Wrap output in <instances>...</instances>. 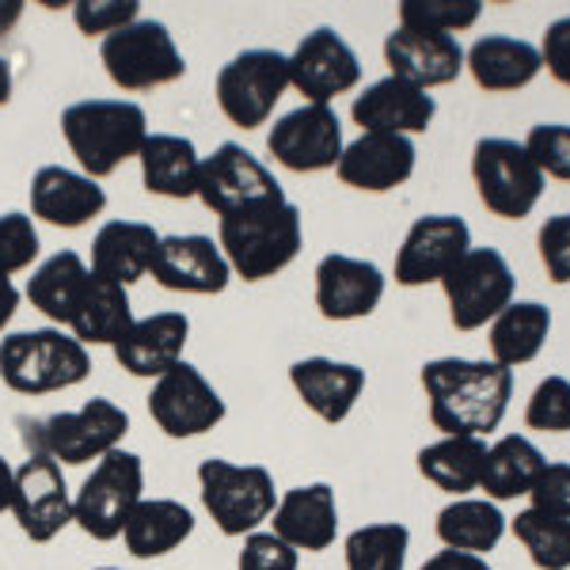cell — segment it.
<instances>
[{"label":"cell","mask_w":570,"mask_h":570,"mask_svg":"<svg viewBox=\"0 0 570 570\" xmlns=\"http://www.w3.org/2000/svg\"><path fill=\"white\" fill-rule=\"evenodd\" d=\"M419 570H494V567L487 563L483 556H468V551L445 548V551H438V556H430Z\"/></svg>","instance_id":"obj_48"},{"label":"cell","mask_w":570,"mask_h":570,"mask_svg":"<svg viewBox=\"0 0 570 570\" xmlns=\"http://www.w3.org/2000/svg\"><path fill=\"white\" fill-rule=\"evenodd\" d=\"M282 183L274 179V171L266 168L259 156H252L244 145L220 141L214 153L202 156L198 164V190L195 198L209 214L228 217L236 209H247L255 202L282 198Z\"/></svg>","instance_id":"obj_12"},{"label":"cell","mask_w":570,"mask_h":570,"mask_svg":"<svg viewBox=\"0 0 570 570\" xmlns=\"http://www.w3.org/2000/svg\"><path fill=\"white\" fill-rule=\"evenodd\" d=\"M472 179L483 206L502 220H521L544 195V171L532 164L525 145L510 137H480L472 149Z\"/></svg>","instance_id":"obj_10"},{"label":"cell","mask_w":570,"mask_h":570,"mask_svg":"<svg viewBox=\"0 0 570 570\" xmlns=\"http://www.w3.org/2000/svg\"><path fill=\"white\" fill-rule=\"evenodd\" d=\"M532 510L570 521V464H544L540 480L529 491Z\"/></svg>","instance_id":"obj_46"},{"label":"cell","mask_w":570,"mask_h":570,"mask_svg":"<svg viewBox=\"0 0 570 570\" xmlns=\"http://www.w3.org/2000/svg\"><path fill=\"white\" fill-rule=\"evenodd\" d=\"M20 426L31 453L50 456L61 468H80L122 449L126 434H130V415L107 395H91L85 407L46 419H23Z\"/></svg>","instance_id":"obj_5"},{"label":"cell","mask_w":570,"mask_h":570,"mask_svg":"<svg viewBox=\"0 0 570 570\" xmlns=\"http://www.w3.org/2000/svg\"><path fill=\"white\" fill-rule=\"evenodd\" d=\"M187 338H190L187 312H153L145 320H134V327L110 351H115V362L130 376L160 381L164 373L176 370L183 362Z\"/></svg>","instance_id":"obj_24"},{"label":"cell","mask_w":570,"mask_h":570,"mask_svg":"<svg viewBox=\"0 0 570 570\" xmlns=\"http://www.w3.org/2000/svg\"><path fill=\"white\" fill-rule=\"evenodd\" d=\"M441 289H445L453 327L475 331L513 305L518 278H513L510 263H505V255L499 247H472V252L441 278Z\"/></svg>","instance_id":"obj_11"},{"label":"cell","mask_w":570,"mask_h":570,"mask_svg":"<svg viewBox=\"0 0 570 570\" xmlns=\"http://www.w3.org/2000/svg\"><path fill=\"white\" fill-rule=\"evenodd\" d=\"M149 415L156 426H160V434L187 441V438H202L214 426H220L228 407L198 365L179 362L176 370H168L160 381H153Z\"/></svg>","instance_id":"obj_14"},{"label":"cell","mask_w":570,"mask_h":570,"mask_svg":"<svg viewBox=\"0 0 570 570\" xmlns=\"http://www.w3.org/2000/svg\"><path fill=\"white\" fill-rule=\"evenodd\" d=\"M91 266L80 259L77 252H53L50 259H42L27 278V301L31 308H39L53 327H69L77 301L88 285Z\"/></svg>","instance_id":"obj_32"},{"label":"cell","mask_w":570,"mask_h":570,"mask_svg":"<svg viewBox=\"0 0 570 570\" xmlns=\"http://www.w3.org/2000/svg\"><path fill=\"white\" fill-rule=\"evenodd\" d=\"M483 4L480 0H403L400 23L403 27H430V31H468L480 20Z\"/></svg>","instance_id":"obj_39"},{"label":"cell","mask_w":570,"mask_h":570,"mask_svg":"<svg viewBox=\"0 0 570 570\" xmlns=\"http://www.w3.org/2000/svg\"><path fill=\"white\" fill-rule=\"evenodd\" d=\"M91 376V354L66 327H31L0 338V381L20 395L77 389Z\"/></svg>","instance_id":"obj_4"},{"label":"cell","mask_w":570,"mask_h":570,"mask_svg":"<svg viewBox=\"0 0 570 570\" xmlns=\"http://www.w3.org/2000/svg\"><path fill=\"white\" fill-rule=\"evenodd\" d=\"M16 312H20V289H16V282L8 274H0V331H8Z\"/></svg>","instance_id":"obj_49"},{"label":"cell","mask_w":570,"mask_h":570,"mask_svg":"<svg viewBox=\"0 0 570 570\" xmlns=\"http://www.w3.org/2000/svg\"><path fill=\"white\" fill-rule=\"evenodd\" d=\"M39 228H35L31 214H0V274H23L31 271V263L39 259Z\"/></svg>","instance_id":"obj_41"},{"label":"cell","mask_w":570,"mask_h":570,"mask_svg":"<svg viewBox=\"0 0 570 570\" xmlns=\"http://www.w3.org/2000/svg\"><path fill=\"white\" fill-rule=\"evenodd\" d=\"M137 20H141V0H72V23L88 39L91 35L107 39Z\"/></svg>","instance_id":"obj_42"},{"label":"cell","mask_w":570,"mask_h":570,"mask_svg":"<svg viewBox=\"0 0 570 570\" xmlns=\"http://www.w3.org/2000/svg\"><path fill=\"white\" fill-rule=\"evenodd\" d=\"M411 529L400 521H373L346 537V570H407Z\"/></svg>","instance_id":"obj_37"},{"label":"cell","mask_w":570,"mask_h":570,"mask_svg":"<svg viewBox=\"0 0 570 570\" xmlns=\"http://www.w3.org/2000/svg\"><path fill=\"white\" fill-rule=\"evenodd\" d=\"M537 247H540V263H544L548 278L556 285H567L570 282V214L548 217L544 225H540Z\"/></svg>","instance_id":"obj_45"},{"label":"cell","mask_w":570,"mask_h":570,"mask_svg":"<svg viewBox=\"0 0 570 570\" xmlns=\"http://www.w3.org/2000/svg\"><path fill=\"white\" fill-rule=\"evenodd\" d=\"M415 141L400 134H362L338 156L335 171L346 187L365 190V195H384V190L403 187L415 176Z\"/></svg>","instance_id":"obj_21"},{"label":"cell","mask_w":570,"mask_h":570,"mask_svg":"<svg viewBox=\"0 0 570 570\" xmlns=\"http://www.w3.org/2000/svg\"><path fill=\"white\" fill-rule=\"evenodd\" d=\"M472 252V228L456 214H426L407 228L395 252V282L403 289L441 282L464 255Z\"/></svg>","instance_id":"obj_16"},{"label":"cell","mask_w":570,"mask_h":570,"mask_svg":"<svg viewBox=\"0 0 570 570\" xmlns=\"http://www.w3.org/2000/svg\"><path fill=\"white\" fill-rule=\"evenodd\" d=\"M160 233L145 220H107L91 240V274L130 289L153 271Z\"/></svg>","instance_id":"obj_27"},{"label":"cell","mask_w":570,"mask_h":570,"mask_svg":"<svg viewBox=\"0 0 570 570\" xmlns=\"http://www.w3.org/2000/svg\"><path fill=\"white\" fill-rule=\"evenodd\" d=\"M544 453L521 434H505L494 445H487L483 461V480L480 491H487L491 502H510L532 491V483L544 472Z\"/></svg>","instance_id":"obj_34"},{"label":"cell","mask_w":570,"mask_h":570,"mask_svg":"<svg viewBox=\"0 0 570 570\" xmlns=\"http://www.w3.org/2000/svg\"><path fill=\"white\" fill-rule=\"evenodd\" d=\"M384 61H389L392 77L407 80L422 91L453 85L464 72V46L456 35L430 31V27H395L384 39Z\"/></svg>","instance_id":"obj_19"},{"label":"cell","mask_w":570,"mask_h":570,"mask_svg":"<svg viewBox=\"0 0 570 570\" xmlns=\"http://www.w3.org/2000/svg\"><path fill=\"white\" fill-rule=\"evenodd\" d=\"M153 278L168 293H195V297H217L233 282V266L220 255L214 236H160L153 259Z\"/></svg>","instance_id":"obj_18"},{"label":"cell","mask_w":570,"mask_h":570,"mask_svg":"<svg viewBox=\"0 0 570 570\" xmlns=\"http://www.w3.org/2000/svg\"><path fill=\"white\" fill-rule=\"evenodd\" d=\"M548 331H551V312L540 301H518V305H510L491 324L494 362L505 365V370L532 362V357L544 351Z\"/></svg>","instance_id":"obj_36"},{"label":"cell","mask_w":570,"mask_h":570,"mask_svg":"<svg viewBox=\"0 0 570 570\" xmlns=\"http://www.w3.org/2000/svg\"><path fill=\"white\" fill-rule=\"evenodd\" d=\"M525 153L532 156L544 176L570 183V126L563 122H540L525 137Z\"/></svg>","instance_id":"obj_43"},{"label":"cell","mask_w":570,"mask_h":570,"mask_svg":"<svg viewBox=\"0 0 570 570\" xmlns=\"http://www.w3.org/2000/svg\"><path fill=\"white\" fill-rule=\"evenodd\" d=\"M266 149L282 168L308 176V171H327L338 164L346 141L343 122H338L335 107L327 104H301L289 115H282L266 134Z\"/></svg>","instance_id":"obj_15"},{"label":"cell","mask_w":570,"mask_h":570,"mask_svg":"<svg viewBox=\"0 0 570 570\" xmlns=\"http://www.w3.org/2000/svg\"><path fill=\"white\" fill-rule=\"evenodd\" d=\"M8 513L31 544L58 540L72 525V491L66 468L42 453H27V461L16 468V491Z\"/></svg>","instance_id":"obj_13"},{"label":"cell","mask_w":570,"mask_h":570,"mask_svg":"<svg viewBox=\"0 0 570 570\" xmlns=\"http://www.w3.org/2000/svg\"><path fill=\"white\" fill-rule=\"evenodd\" d=\"M464 69L483 91H518L532 85L544 69L540 50L513 35H483L464 53Z\"/></svg>","instance_id":"obj_28"},{"label":"cell","mask_w":570,"mask_h":570,"mask_svg":"<svg viewBox=\"0 0 570 570\" xmlns=\"http://www.w3.org/2000/svg\"><path fill=\"white\" fill-rule=\"evenodd\" d=\"M513 537L529 551L532 567L540 570H570V521L551 518L540 510H521L513 518Z\"/></svg>","instance_id":"obj_38"},{"label":"cell","mask_w":570,"mask_h":570,"mask_svg":"<svg viewBox=\"0 0 570 570\" xmlns=\"http://www.w3.org/2000/svg\"><path fill=\"white\" fill-rule=\"evenodd\" d=\"M430 422L445 438H483L499 430L513 400V370L472 357H434L422 365Z\"/></svg>","instance_id":"obj_1"},{"label":"cell","mask_w":570,"mask_h":570,"mask_svg":"<svg viewBox=\"0 0 570 570\" xmlns=\"http://www.w3.org/2000/svg\"><path fill=\"white\" fill-rule=\"evenodd\" d=\"M198 494L220 537L233 540L259 532L278 505V487L263 464H236L225 456H209L198 464Z\"/></svg>","instance_id":"obj_6"},{"label":"cell","mask_w":570,"mask_h":570,"mask_svg":"<svg viewBox=\"0 0 570 570\" xmlns=\"http://www.w3.org/2000/svg\"><path fill=\"white\" fill-rule=\"evenodd\" d=\"M23 20V0H0V39Z\"/></svg>","instance_id":"obj_51"},{"label":"cell","mask_w":570,"mask_h":570,"mask_svg":"<svg viewBox=\"0 0 570 570\" xmlns=\"http://www.w3.org/2000/svg\"><path fill=\"white\" fill-rule=\"evenodd\" d=\"M525 426L540 434H570V381L567 376H544L529 395Z\"/></svg>","instance_id":"obj_40"},{"label":"cell","mask_w":570,"mask_h":570,"mask_svg":"<svg viewBox=\"0 0 570 570\" xmlns=\"http://www.w3.org/2000/svg\"><path fill=\"white\" fill-rule=\"evenodd\" d=\"M271 532L282 537L293 551L320 556L338 537V502L331 483H308L278 494V505L271 513Z\"/></svg>","instance_id":"obj_22"},{"label":"cell","mask_w":570,"mask_h":570,"mask_svg":"<svg viewBox=\"0 0 570 570\" xmlns=\"http://www.w3.org/2000/svg\"><path fill=\"white\" fill-rule=\"evenodd\" d=\"M301 567V556L285 544L282 537L274 532H252L244 537V548H240V559H236V570H297Z\"/></svg>","instance_id":"obj_44"},{"label":"cell","mask_w":570,"mask_h":570,"mask_svg":"<svg viewBox=\"0 0 570 570\" xmlns=\"http://www.w3.org/2000/svg\"><path fill=\"white\" fill-rule=\"evenodd\" d=\"M195 537V510L179 499H141L122 529L134 559H164Z\"/></svg>","instance_id":"obj_29"},{"label":"cell","mask_w":570,"mask_h":570,"mask_svg":"<svg viewBox=\"0 0 570 570\" xmlns=\"http://www.w3.org/2000/svg\"><path fill=\"white\" fill-rule=\"evenodd\" d=\"M540 61L563 88H570V16L548 23L544 42H540Z\"/></svg>","instance_id":"obj_47"},{"label":"cell","mask_w":570,"mask_h":570,"mask_svg":"<svg viewBox=\"0 0 570 570\" xmlns=\"http://www.w3.org/2000/svg\"><path fill=\"white\" fill-rule=\"evenodd\" d=\"M137 164H141V183L149 195L171 198V202L195 198L202 156L190 137L149 134L141 145V153H137Z\"/></svg>","instance_id":"obj_30"},{"label":"cell","mask_w":570,"mask_h":570,"mask_svg":"<svg viewBox=\"0 0 570 570\" xmlns=\"http://www.w3.org/2000/svg\"><path fill=\"white\" fill-rule=\"evenodd\" d=\"M134 320L130 289L99 278V274H88V285L69 320V335L85 346H115L134 327Z\"/></svg>","instance_id":"obj_31"},{"label":"cell","mask_w":570,"mask_h":570,"mask_svg":"<svg viewBox=\"0 0 570 570\" xmlns=\"http://www.w3.org/2000/svg\"><path fill=\"white\" fill-rule=\"evenodd\" d=\"M357 80H362V61L335 27L308 31L289 53V88H297L305 104L331 107V99L354 91Z\"/></svg>","instance_id":"obj_17"},{"label":"cell","mask_w":570,"mask_h":570,"mask_svg":"<svg viewBox=\"0 0 570 570\" xmlns=\"http://www.w3.org/2000/svg\"><path fill=\"white\" fill-rule=\"evenodd\" d=\"M384 297V274L370 259L354 255H324L316 263V308L331 324L373 316Z\"/></svg>","instance_id":"obj_20"},{"label":"cell","mask_w":570,"mask_h":570,"mask_svg":"<svg viewBox=\"0 0 570 570\" xmlns=\"http://www.w3.org/2000/svg\"><path fill=\"white\" fill-rule=\"evenodd\" d=\"M217 247L244 282H266L282 274L305 247L301 209L289 198H266L220 217Z\"/></svg>","instance_id":"obj_2"},{"label":"cell","mask_w":570,"mask_h":570,"mask_svg":"<svg viewBox=\"0 0 570 570\" xmlns=\"http://www.w3.org/2000/svg\"><path fill=\"white\" fill-rule=\"evenodd\" d=\"M107 209V190L85 171L42 164L31 179V217L53 228H85Z\"/></svg>","instance_id":"obj_25"},{"label":"cell","mask_w":570,"mask_h":570,"mask_svg":"<svg viewBox=\"0 0 570 570\" xmlns=\"http://www.w3.org/2000/svg\"><path fill=\"white\" fill-rule=\"evenodd\" d=\"M12 491H16V468L0 456V513L12 510Z\"/></svg>","instance_id":"obj_50"},{"label":"cell","mask_w":570,"mask_h":570,"mask_svg":"<svg viewBox=\"0 0 570 570\" xmlns=\"http://www.w3.org/2000/svg\"><path fill=\"white\" fill-rule=\"evenodd\" d=\"M434 115L438 99L430 91L407 85V80L392 77V72L365 88L351 107V118L362 126V134H426Z\"/></svg>","instance_id":"obj_23"},{"label":"cell","mask_w":570,"mask_h":570,"mask_svg":"<svg viewBox=\"0 0 570 570\" xmlns=\"http://www.w3.org/2000/svg\"><path fill=\"white\" fill-rule=\"evenodd\" d=\"M483 461V438H441L434 445L419 449V475L453 499H468V491H480Z\"/></svg>","instance_id":"obj_33"},{"label":"cell","mask_w":570,"mask_h":570,"mask_svg":"<svg viewBox=\"0 0 570 570\" xmlns=\"http://www.w3.org/2000/svg\"><path fill=\"white\" fill-rule=\"evenodd\" d=\"M438 540L453 551H468V556H483L499 548L505 518L499 502L491 499H453L438 513Z\"/></svg>","instance_id":"obj_35"},{"label":"cell","mask_w":570,"mask_h":570,"mask_svg":"<svg viewBox=\"0 0 570 570\" xmlns=\"http://www.w3.org/2000/svg\"><path fill=\"white\" fill-rule=\"evenodd\" d=\"M289 384L312 415L338 426L351 419L354 403L362 400L365 370L354 362H335V357H301L289 365Z\"/></svg>","instance_id":"obj_26"},{"label":"cell","mask_w":570,"mask_h":570,"mask_svg":"<svg viewBox=\"0 0 570 570\" xmlns=\"http://www.w3.org/2000/svg\"><path fill=\"white\" fill-rule=\"evenodd\" d=\"M145 499V464L130 449H115L91 464L88 480L72 494V525L85 537L110 544L122 540L134 505Z\"/></svg>","instance_id":"obj_7"},{"label":"cell","mask_w":570,"mask_h":570,"mask_svg":"<svg viewBox=\"0 0 570 570\" xmlns=\"http://www.w3.org/2000/svg\"><path fill=\"white\" fill-rule=\"evenodd\" d=\"M61 134L88 179H107L126 160H137L149 115L134 99H80L61 110Z\"/></svg>","instance_id":"obj_3"},{"label":"cell","mask_w":570,"mask_h":570,"mask_svg":"<svg viewBox=\"0 0 570 570\" xmlns=\"http://www.w3.org/2000/svg\"><path fill=\"white\" fill-rule=\"evenodd\" d=\"M289 88V53L244 50L217 72V107L240 130H259Z\"/></svg>","instance_id":"obj_9"},{"label":"cell","mask_w":570,"mask_h":570,"mask_svg":"<svg viewBox=\"0 0 570 570\" xmlns=\"http://www.w3.org/2000/svg\"><path fill=\"white\" fill-rule=\"evenodd\" d=\"M12 91H16V77H12V66H8V58L0 53V107L12 99Z\"/></svg>","instance_id":"obj_52"},{"label":"cell","mask_w":570,"mask_h":570,"mask_svg":"<svg viewBox=\"0 0 570 570\" xmlns=\"http://www.w3.org/2000/svg\"><path fill=\"white\" fill-rule=\"evenodd\" d=\"M99 61L107 77L122 91H153L187 77V58L176 46V35L160 20H137L99 42Z\"/></svg>","instance_id":"obj_8"},{"label":"cell","mask_w":570,"mask_h":570,"mask_svg":"<svg viewBox=\"0 0 570 570\" xmlns=\"http://www.w3.org/2000/svg\"><path fill=\"white\" fill-rule=\"evenodd\" d=\"M96 570H122V567H96Z\"/></svg>","instance_id":"obj_53"}]
</instances>
